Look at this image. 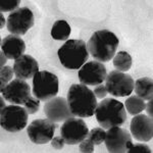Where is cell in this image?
Instances as JSON below:
<instances>
[{"mask_svg": "<svg viewBox=\"0 0 153 153\" xmlns=\"http://www.w3.org/2000/svg\"><path fill=\"white\" fill-rule=\"evenodd\" d=\"M13 68L9 65H5L1 68L0 71V79H1V85H0V91H2L4 88L11 82V79L13 76Z\"/></svg>", "mask_w": 153, "mask_h": 153, "instance_id": "23", "label": "cell"}, {"mask_svg": "<svg viewBox=\"0 0 153 153\" xmlns=\"http://www.w3.org/2000/svg\"><path fill=\"white\" fill-rule=\"evenodd\" d=\"M1 50L9 59H18L24 55L26 50L25 41L21 36L8 35L3 40H1Z\"/></svg>", "mask_w": 153, "mask_h": 153, "instance_id": "17", "label": "cell"}, {"mask_svg": "<svg viewBox=\"0 0 153 153\" xmlns=\"http://www.w3.org/2000/svg\"><path fill=\"white\" fill-rule=\"evenodd\" d=\"M19 4H21V1H19V0H9V1H4L1 3L0 11L1 12H7V11L13 12L14 10L18 9Z\"/></svg>", "mask_w": 153, "mask_h": 153, "instance_id": "25", "label": "cell"}, {"mask_svg": "<svg viewBox=\"0 0 153 153\" xmlns=\"http://www.w3.org/2000/svg\"><path fill=\"white\" fill-rule=\"evenodd\" d=\"M134 79L129 74L112 71L106 76L105 87L107 93L114 97H126L134 91Z\"/></svg>", "mask_w": 153, "mask_h": 153, "instance_id": "7", "label": "cell"}, {"mask_svg": "<svg viewBox=\"0 0 153 153\" xmlns=\"http://www.w3.org/2000/svg\"><path fill=\"white\" fill-rule=\"evenodd\" d=\"M96 120L103 129L120 127L127 120L125 105L113 98H105L97 104Z\"/></svg>", "mask_w": 153, "mask_h": 153, "instance_id": "3", "label": "cell"}, {"mask_svg": "<svg viewBox=\"0 0 153 153\" xmlns=\"http://www.w3.org/2000/svg\"><path fill=\"white\" fill-rule=\"evenodd\" d=\"M126 109L127 111L130 113L131 115H137L139 113H141L143 110H145V106H146V103L145 101L140 98L139 96L137 95H133L130 96L127 100H126L125 103Z\"/></svg>", "mask_w": 153, "mask_h": 153, "instance_id": "20", "label": "cell"}, {"mask_svg": "<svg viewBox=\"0 0 153 153\" xmlns=\"http://www.w3.org/2000/svg\"><path fill=\"white\" fill-rule=\"evenodd\" d=\"M93 93H94L96 98H99V99H102V98H105V96L107 95V90H106L105 85H97L93 90Z\"/></svg>", "mask_w": 153, "mask_h": 153, "instance_id": "28", "label": "cell"}, {"mask_svg": "<svg viewBox=\"0 0 153 153\" xmlns=\"http://www.w3.org/2000/svg\"><path fill=\"white\" fill-rule=\"evenodd\" d=\"M134 90L137 96L143 100H152L153 98V81L151 78H140L135 82Z\"/></svg>", "mask_w": 153, "mask_h": 153, "instance_id": "18", "label": "cell"}, {"mask_svg": "<svg viewBox=\"0 0 153 153\" xmlns=\"http://www.w3.org/2000/svg\"><path fill=\"white\" fill-rule=\"evenodd\" d=\"M71 35V27L63 19L56 21L51 29V37L54 40H68Z\"/></svg>", "mask_w": 153, "mask_h": 153, "instance_id": "19", "label": "cell"}, {"mask_svg": "<svg viewBox=\"0 0 153 153\" xmlns=\"http://www.w3.org/2000/svg\"><path fill=\"white\" fill-rule=\"evenodd\" d=\"M68 103L71 111L78 117H90L95 114L97 98L91 89L83 84H74L68 92Z\"/></svg>", "mask_w": 153, "mask_h": 153, "instance_id": "1", "label": "cell"}, {"mask_svg": "<svg viewBox=\"0 0 153 153\" xmlns=\"http://www.w3.org/2000/svg\"><path fill=\"white\" fill-rule=\"evenodd\" d=\"M106 132L103 130V128H93L92 130L89 132L87 136L88 139H90L93 142L94 145H100L105 140Z\"/></svg>", "mask_w": 153, "mask_h": 153, "instance_id": "22", "label": "cell"}, {"mask_svg": "<svg viewBox=\"0 0 153 153\" xmlns=\"http://www.w3.org/2000/svg\"><path fill=\"white\" fill-rule=\"evenodd\" d=\"M3 96H0V105H1V109H0V111H1L2 109H3V108H5L6 106H5V102H4V100H3Z\"/></svg>", "mask_w": 153, "mask_h": 153, "instance_id": "33", "label": "cell"}, {"mask_svg": "<svg viewBox=\"0 0 153 153\" xmlns=\"http://www.w3.org/2000/svg\"><path fill=\"white\" fill-rule=\"evenodd\" d=\"M152 103H153V101L149 100V102L145 106V110H146L148 117H152Z\"/></svg>", "mask_w": 153, "mask_h": 153, "instance_id": "30", "label": "cell"}, {"mask_svg": "<svg viewBox=\"0 0 153 153\" xmlns=\"http://www.w3.org/2000/svg\"><path fill=\"white\" fill-rule=\"evenodd\" d=\"M13 71L16 79H21L24 81L32 79L39 71L38 61L33 56L24 54L19 58L16 59L13 65Z\"/></svg>", "mask_w": 153, "mask_h": 153, "instance_id": "16", "label": "cell"}, {"mask_svg": "<svg viewBox=\"0 0 153 153\" xmlns=\"http://www.w3.org/2000/svg\"><path fill=\"white\" fill-rule=\"evenodd\" d=\"M58 78L48 71H40L33 78V94L40 101H48L58 93Z\"/></svg>", "mask_w": 153, "mask_h": 153, "instance_id": "5", "label": "cell"}, {"mask_svg": "<svg viewBox=\"0 0 153 153\" xmlns=\"http://www.w3.org/2000/svg\"><path fill=\"white\" fill-rule=\"evenodd\" d=\"M105 145L110 153H124L132 146V136L127 130L113 127L107 130L105 135Z\"/></svg>", "mask_w": 153, "mask_h": 153, "instance_id": "11", "label": "cell"}, {"mask_svg": "<svg viewBox=\"0 0 153 153\" xmlns=\"http://www.w3.org/2000/svg\"><path fill=\"white\" fill-rule=\"evenodd\" d=\"M0 55H1V60H0V66H1V68H3V66H5V63H6V59H7V57H6V55L5 54L3 53V51H1L0 52Z\"/></svg>", "mask_w": 153, "mask_h": 153, "instance_id": "31", "label": "cell"}, {"mask_svg": "<svg viewBox=\"0 0 153 153\" xmlns=\"http://www.w3.org/2000/svg\"><path fill=\"white\" fill-rule=\"evenodd\" d=\"M88 127L82 118L71 117L65 120L60 129V136L68 145H76L87 138Z\"/></svg>", "mask_w": 153, "mask_h": 153, "instance_id": "10", "label": "cell"}, {"mask_svg": "<svg viewBox=\"0 0 153 153\" xmlns=\"http://www.w3.org/2000/svg\"><path fill=\"white\" fill-rule=\"evenodd\" d=\"M35 23L33 12L28 7H19L11 12L6 19V28L11 35L23 36Z\"/></svg>", "mask_w": 153, "mask_h": 153, "instance_id": "8", "label": "cell"}, {"mask_svg": "<svg viewBox=\"0 0 153 153\" xmlns=\"http://www.w3.org/2000/svg\"><path fill=\"white\" fill-rule=\"evenodd\" d=\"M2 96L11 104L24 105L31 98V88L28 83L21 79H14L3 90Z\"/></svg>", "mask_w": 153, "mask_h": 153, "instance_id": "13", "label": "cell"}, {"mask_svg": "<svg viewBox=\"0 0 153 153\" xmlns=\"http://www.w3.org/2000/svg\"><path fill=\"white\" fill-rule=\"evenodd\" d=\"M129 153H152V150L149 146L145 144H132L128 151Z\"/></svg>", "mask_w": 153, "mask_h": 153, "instance_id": "26", "label": "cell"}, {"mask_svg": "<svg viewBox=\"0 0 153 153\" xmlns=\"http://www.w3.org/2000/svg\"><path fill=\"white\" fill-rule=\"evenodd\" d=\"M131 133L136 140L140 142H148L153 137L152 117L146 114H137L131 120Z\"/></svg>", "mask_w": 153, "mask_h": 153, "instance_id": "15", "label": "cell"}, {"mask_svg": "<svg viewBox=\"0 0 153 153\" xmlns=\"http://www.w3.org/2000/svg\"><path fill=\"white\" fill-rule=\"evenodd\" d=\"M29 113L24 106L11 104L0 111V124L2 129L10 133L21 132L28 124Z\"/></svg>", "mask_w": 153, "mask_h": 153, "instance_id": "6", "label": "cell"}, {"mask_svg": "<svg viewBox=\"0 0 153 153\" xmlns=\"http://www.w3.org/2000/svg\"><path fill=\"white\" fill-rule=\"evenodd\" d=\"M23 106L29 114H34V113H36L39 110V108H40V100L37 97H35V96H31V98H30Z\"/></svg>", "mask_w": 153, "mask_h": 153, "instance_id": "24", "label": "cell"}, {"mask_svg": "<svg viewBox=\"0 0 153 153\" xmlns=\"http://www.w3.org/2000/svg\"><path fill=\"white\" fill-rule=\"evenodd\" d=\"M79 149L83 153H92L94 152V144L90 139L86 138L79 145Z\"/></svg>", "mask_w": 153, "mask_h": 153, "instance_id": "27", "label": "cell"}, {"mask_svg": "<svg viewBox=\"0 0 153 153\" xmlns=\"http://www.w3.org/2000/svg\"><path fill=\"white\" fill-rule=\"evenodd\" d=\"M118 44L120 41L115 34L108 30H99L89 39L87 49L96 61L107 62L114 57Z\"/></svg>", "mask_w": 153, "mask_h": 153, "instance_id": "2", "label": "cell"}, {"mask_svg": "<svg viewBox=\"0 0 153 153\" xmlns=\"http://www.w3.org/2000/svg\"><path fill=\"white\" fill-rule=\"evenodd\" d=\"M44 113L49 120L54 123L63 122L75 115L71 111L68 99L63 97H54L46 101L44 104Z\"/></svg>", "mask_w": 153, "mask_h": 153, "instance_id": "14", "label": "cell"}, {"mask_svg": "<svg viewBox=\"0 0 153 153\" xmlns=\"http://www.w3.org/2000/svg\"><path fill=\"white\" fill-rule=\"evenodd\" d=\"M57 127L58 125L49 118H40L33 120L28 126L27 133L30 140L35 144H47L51 142Z\"/></svg>", "mask_w": 153, "mask_h": 153, "instance_id": "9", "label": "cell"}, {"mask_svg": "<svg viewBox=\"0 0 153 153\" xmlns=\"http://www.w3.org/2000/svg\"><path fill=\"white\" fill-rule=\"evenodd\" d=\"M60 63L68 70H78L85 65L89 58L87 43L83 40H68L58 49Z\"/></svg>", "mask_w": 153, "mask_h": 153, "instance_id": "4", "label": "cell"}, {"mask_svg": "<svg viewBox=\"0 0 153 153\" xmlns=\"http://www.w3.org/2000/svg\"><path fill=\"white\" fill-rule=\"evenodd\" d=\"M0 21H1V24H0V29H2L4 27V25H5V19H4V16H3V14H0Z\"/></svg>", "mask_w": 153, "mask_h": 153, "instance_id": "32", "label": "cell"}, {"mask_svg": "<svg viewBox=\"0 0 153 153\" xmlns=\"http://www.w3.org/2000/svg\"><path fill=\"white\" fill-rule=\"evenodd\" d=\"M107 73L106 68L99 61L86 62L79 71V80L85 86H97L105 81Z\"/></svg>", "mask_w": 153, "mask_h": 153, "instance_id": "12", "label": "cell"}, {"mask_svg": "<svg viewBox=\"0 0 153 153\" xmlns=\"http://www.w3.org/2000/svg\"><path fill=\"white\" fill-rule=\"evenodd\" d=\"M113 66L117 68V71L126 73L132 66V57L126 51H120L113 57Z\"/></svg>", "mask_w": 153, "mask_h": 153, "instance_id": "21", "label": "cell"}, {"mask_svg": "<svg viewBox=\"0 0 153 153\" xmlns=\"http://www.w3.org/2000/svg\"><path fill=\"white\" fill-rule=\"evenodd\" d=\"M65 140L62 139L61 136H57V137H54L51 140V146L55 149H62L63 146H65Z\"/></svg>", "mask_w": 153, "mask_h": 153, "instance_id": "29", "label": "cell"}]
</instances>
